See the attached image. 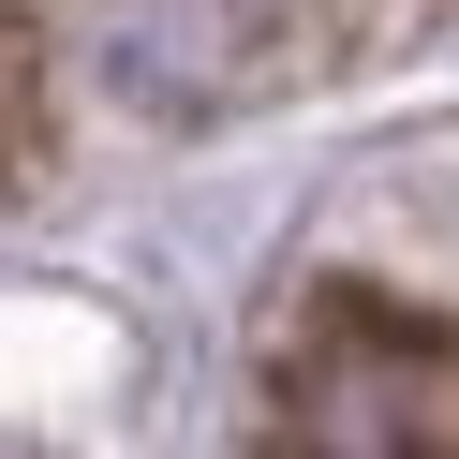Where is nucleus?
<instances>
[{"label":"nucleus","instance_id":"obj_2","mask_svg":"<svg viewBox=\"0 0 459 459\" xmlns=\"http://www.w3.org/2000/svg\"><path fill=\"white\" fill-rule=\"evenodd\" d=\"M281 459H459V341L370 326L311 356L281 400Z\"/></svg>","mask_w":459,"mask_h":459},{"label":"nucleus","instance_id":"obj_1","mask_svg":"<svg viewBox=\"0 0 459 459\" xmlns=\"http://www.w3.org/2000/svg\"><path fill=\"white\" fill-rule=\"evenodd\" d=\"M311 45V0H90V74L134 119H222L281 90Z\"/></svg>","mask_w":459,"mask_h":459}]
</instances>
